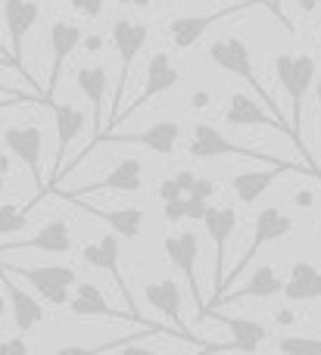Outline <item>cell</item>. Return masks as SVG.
Listing matches in <instances>:
<instances>
[{
	"mask_svg": "<svg viewBox=\"0 0 321 355\" xmlns=\"http://www.w3.org/2000/svg\"><path fill=\"white\" fill-rule=\"evenodd\" d=\"M37 202L31 200L28 206H19V202H0V234H12V231H22L25 221H28L31 209Z\"/></svg>",
	"mask_w": 321,
	"mask_h": 355,
	"instance_id": "cell-29",
	"label": "cell"
},
{
	"mask_svg": "<svg viewBox=\"0 0 321 355\" xmlns=\"http://www.w3.org/2000/svg\"><path fill=\"white\" fill-rule=\"evenodd\" d=\"M300 6H303V12H312L318 6V0H300Z\"/></svg>",
	"mask_w": 321,
	"mask_h": 355,
	"instance_id": "cell-46",
	"label": "cell"
},
{
	"mask_svg": "<svg viewBox=\"0 0 321 355\" xmlns=\"http://www.w3.org/2000/svg\"><path fill=\"white\" fill-rule=\"evenodd\" d=\"M284 287H287V281L278 275V271H275V265H259V268L250 275V281L243 284L241 290H234V293H225L212 309L231 306V302H241V300H275V296L284 293ZM212 309H206V312H212Z\"/></svg>",
	"mask_w": 321,
	"mask_h": 355,
	"instance_id": "cell-23",
	"label": "cell"
},
{
	"mask_svg": "<svg viewBox=\"0 0 321 355\" xmlns=\"http://www.w3.org/2000/svg\"><path fill=\"white\" fill-rule=\"evenodd\" d=\"M290 231H293V218L287 212H281L278 206H266V209H262V212L256 215V221H253V243L243 250V256L237 259V265L228 271V275H225V287H231V284H234L237 277L250 268V262H253V259L262 252V246H268V243H275V240L287 237Z\"/></svg>",
	"mask_w": 321,
	"mask_h": 355,
	"instance_id": "cell-5",
	"label": "cell"
},
{
	"mask_svg": "<svg viewBox=\"0 0 321 355\" xmlns=\"http://www.w3.org/2000/svg\"><path fill=\"white\" fill-rule=\"evenodd\" d=\"M75 209H85L87 215H94V218L106 221V225L112 227V234H119V237L125 240H135L137 234H141L144 227V209L137 206H128V209H100L94 206V202H85V200H69Z\"/></svg>",
	"mask_w": 321,
	"mask_h": 355,
	"instance_id": "cell-24",
	"label": "cell"
},
{
	"mask_svg": "<svg viewBox=\"0 0 321 355\" xmlns=\"http://www.w3.org/2000/svg\"><path fill=\"white\" fill-rule=\"evenodd\" d=\"M162 215H166L168 225H178V221H187V212H184V196L162 202Z\"/></svg>",
	"mask_w": 321,
	"mask_h": 355,
	"instance_id": "cell-31",
	"label": "cell"
},
{
	"mask_svg": "<svg viewBox=\"0 0 321 355\" xmlns=\"http://www.w3.org/2000/svg\"><path fill=\"white\" fill-rule=\"evenodd\" d=\"M197 178L200 175H193V172H178V175H168V178H162V184H159V200L162 202H168V200H178V196H191V190H193V184H197Z\"/></svg>",
	"mask_w": 321,
	"mask_h": 355,
	"instance_id": "cell-28",
	"label": "cell"
},
{
	"mask_svg": "<svg viewBox=\"0 0 321 355\" xmlns=\"http://www.w3.org/2000/svg\"><path fill=\"white\" fill-rule=\"evenodd\" d=\"M3 147L10 156H16L25 168L31 172L37 184V196L35 202H41L47 196V178H44L41 159H44V131L37 125H12L3 131Z\"/></svg>",
	"mask_w": 321,
	"mask_h": 355,
	"instance_id": "cell-6",
	"label": "cell"
},
{
	"mask_svg": "<svg viewBox=\"0 0 321 355\" xmlns=\"http://www.w3.org/2000/svg\"><path fill=\"white\" fill-rule=\"evenodd\" d=\"M144 187V162L137 156H128V159L116 162L100 181L87 184V187H78V190H60L56 187L53 193L60 200H85V196H94L100 190H119V193H137Z\"/></svg>",
	"mask_w": 321,
	"mask_h": 355,
	"instance_id": "cell-10",
	"label": "cell"
},
{
	"mask_svg": "<svg viewBox=\"0 0 321 355\" xmlns=\"http://www.w3.org/2000/svg\"><path fill=\"white\" fill-rule=\"evenodd\" d=\"M0 284L6 290V300H10V312H12V324L19 334H31L37 324L44 321V302L35 293H25L16 281L10 277V271L0 265Z\"/></svg>",
	"mask_w": 321,
	"mask_h": 355,
	"instance_id": "cell-22",
	"label": "cell"
},
{
	"mask_svg": "<svg viewBox=\"0 0 321 355\" xmlns=\"http://www.w3.org/2000/svg\"><path fill=\"white\" fill-rule=\"evenodd\" d=\"M187 153L193 159H216V156H241V159H259V162H268V166H281L284 159L272 153H256V150L243 147V144H234L231 137H225L216 125H206V122H197L191 131V144H187Z\"/></svg>",
	"mask_w": 321,
	"mask_h": 355,
	"instance_id": "cell-7",
	"label": "cell"
},
{
	"mask_svg": "<svg viewBox=\"0 0 321 355\" xmlns=\"http://www.w3.org/2000/svg\"><path fill=\"white\" fill-rule=\"evenodd\" d=\"M0 355H28V343L22 337L0 340Z\"/></svg>",
	"mask_w": 321,
	"mask_h": 355,
	"instance_id": "cell-35",
	"label": "cell"
},
{
	"mask_svg": "<svg viewBox=\"0 0 321 355\" xmlns=\"http://www.w3.org/2000/svg\"><path fill=\"white\" fill-rule=\"evenodd\" d=\"M6 172H10V153H0V175L6 178Z\"/></svg>",
	"mask_w": 321,
	"mask_h": 355,
	"instance_id": "cell-44",
	"label": "cell"
},
{
	"mask_svg": "<svg viewBox=\"0 0 321 355\" xmlns=\"http://www.w3.org/2000/svg\"><path fill=\"white\" fill-rule=\"evenodd\" d=\"M203 225H206V234H209V240H212V250H216V265H212V300L206 302V309H212L225 296V246H228L231 234H234V227H237V212L231 206H209ZM200 318H203V315H200Z\"/></svg>",
	"mask_w": 321,
	"mask_h": 355,
	"instance_id": "cell-8",
	"label": "cell"
},
{
	"mask_svg": "<svg viewBox=\"0 0 321 355\" xmlns=\"http://www.w3.org/2000/svg\"><path fill=\"white\" fill-rule=\"evenodd\" d=\"M69 312L78 315V318H122V321H135V324H141V327L153 324V321H147V318H137L128 309H112L110 302H106L103 290L94 287V284H85V281H78V287L72 290Z\"/></svg>",
	"mask_w": 321,
	"mask_h": 355,
	"instance_id": "cell-16",
	"label": "cell"
},
{
	"mask_svg": "<svg viewBox=\"0 0 321 355\" xmlns=\"http://www.w3.org/2000/svg\"><path fill=\"white\" fill-rule=\"evenodd\" d=\"M6 302H10V300H6V293L0 290V318H3V312H6Z\"/></svg>",
	"mask_w": 321,
	"mask_h": 355,
	"instance_id": "cell-47",
	"label": "cell"
},
{
	"mask_svg": "<svg viewBox=\"0 0 321 355\" xmlns=\"http://www.w3.org/2000/svg\"><path fill=\"white\" fill-rule=\"evenodd\" d=\"M116 3H122V6H137V10H147L153 0H116Z\"/></svg>",
	"mask_w": 321,
	"mask_h": 355,
	"instance_id": "cell-43",
	"label": "cell"
},
{
	"mask_svg": "<svg viewBox=\"0 0 321 355\" xmlns=\"http://www.w3.org/2000/svg\"><path fill=\"white\" fill-rule=\"evenodd\" d=\"M122 355H159V352H153V349H147V346H141V343H131V346H125Z\"/></svg>",
	"mask_w": 321,
	"mask_h": 355,
	"instance_id": "cell-40",
	"label": "cell"
},
{
	"mask_svg": "<svg viewBox=\"0 0 321 355\" xmlns=\"http://www.w3.org/2000/svg\"><path fill=\"white\" fill-rule=\"evenodd\" d=\"M3 187H6V178H3V175H0V193H3Z\"/></svg>",
	"mask_w": 321,
	"mask_h": 355,
	"instance_id": "cell-50",
	"label": "cell"
},
{
	"mask_svg": "<svg viewBox=\"0 0 321 355\" xmlns=\"http://www.w3.org/2000/svg\"><path fill=\"white\" fill-rule=\"evenodd\" d=\"M147 41H150V25L135 22V19H116V22H112V47H116V53H119V81H116V94H112V112H110V119H106V131L119 128L125 85H128L131 66H135L137 53L144 50Z\"/></svg>",
	"mask_w": 321,
	"mask_h": 355,
	"instance_id": "cell-2",
	"label": "cell"
},
{
	"mask_svg": "<svg viewBox=\"0 0 321 355\" xmlns=\"http://www.w3.org/2000/svg\"><path fill=\"white\" fill-rule=\"evenodd\" d=\"M197 355H212V352H209V343H206V352H197Z\"/></svg>",
	"mask_w": 321,
	"mask_h": 355,
	"instance_id": "cell-51",
	"label": "cell"
},
{
	"mask_svg": "<svg viewBox=\"0 0 321 355\" xmlns=\"http://www.w3.org/2000/svg\"><path fill=\"white\" fill-rule=\"evenodd\" d=\"M150 337H181L175 327H162V324H147L141 327L137 334H125V337H116V340H106V343H97V346H60L53 355H106L112 349H125L131 343H141V340H150ZM184 340V337H181Z\"/></svg>",
	"mask_w": 321,
	"mask_h": 355,
	"instance_id": "cell-26",
	"label": "cell"
},
{
	"mask_svg": "<svg viewBox=\"0 0 321 355\" xmlns=\"http://www.w3.org/2000/svg\"><path fill=\"white\" fill-rule=\"evenodd\" d=\"M69 3H72V10H75V12H81V16L97 19V16H103L106 0H69Z\"/></svg>",
	"mask_w": 321,
	"mask_h": 355,
	"instance_id": "cell-32",
	"label": "cell"
},
{
	"mask_svg": "<svg viewBox=\"0 0 321 355\" xmlns=\"http://www.w3.org/2000/svg\"><path fill=\"white\" fill-rule=\"evenodd\" d=\"M206 106H209V94L206 91H197L191 97V110H206Z\"/></svg>",
	"mask_w": 321,
	"mask_h": 355,
	"instance_id": "cell-39",
	"label": "cell"
},
{
	"mask_svg": "<svg viewBox=\"0 0 321 355\" xmlns=\"http://www.w3.org/2000/svg\"><path fill=\"white\" fill-rule=\"evenodd\" d=\"M47 44H50V56H53V62H50V78H47V87H44V97H47V103H50L56 85H60L62 66H66V60L78 50V44H81V28L75 22L56 19L47 31Z\"/></svg>",
	"mask_w": 321,
	"mask_h": 355,
	"instance_id": "cell-15",
	"label": "cell"
},
{
	"mask_svg": "<svg viewBox=\"0 0 321 355\" xmlns=\"http://www.w3.org/2000/svg\"><path fill=\"white\" fill-rule=\"evenodd\" d=\"M72 231H69L66 221L53 218V221H44L37 227V234L25 240H12V243H0V256L3 252H25V250H37V252H50V256H62V252L72 250Z\"/></svg>",
	"mask_w": 321,
	"mask_h": 355,
	"instance_id": "cell-19",
	"label": "cell"
},
{
	"mask_svg": "<svg viewBox=\"0 0 321 355\" xmlns=\"http://www.w3.org/2000/svg\"><path fill=\"white\" fill-rule=\"evenodd\" d=\"M178 85H181L178 66L172 62V56H168V53L156 50V53L150 56V62H147V72H144V87H141V94L131 100V106H125L122 116L128 119L131 112H137L141 106H147V100L159 97V94H168L172 87H178ZM122 116H119V122H122Z\"/></svg>",
	"mask_w": 321,
	"mask_h": 355,
	"instance_id": "cell-13",
	"label": "cell"
},
{
	"mask_svg": "<svg viewBox=\"0 0 321 355\" xmlns=\"http://www.w3.org/2000/svg\"><path fill=\"white\" fill-rule=\"evenodd\" d=\"M203 318H216L222 327H228L231 343H234L237 352L256 355V352H259V346L266 343V337H268V327L259 324V321H253V318H231V315H218L216 309H212V312H206Z\"/></svg>",
	"mask_w": 321,
	"mask_h": 355,
	"instance_id": "cell-25",
	"label": "cell"
},
{
	"mask_svg": "<svg viewBox=\"0 0 321 355\" xmlns=\"http://www.w3.org/2000/svg\"><path fill=\"white\" fill-rule=\"evenodd\" d=\"M293 202H297L300 209H309L312 202H315V196H312V190H297V193H293Z\"/></svg>",
	"mask_w": 321,
	"mask_h": 355,
	"instance_id": "cell-37",
	"label": "cell"
},
{
	"mask_svg": "<svg viewBox=\"0 0 321 355\" xmlns=\"http://www.w3.org/2000/svg\"><path fill=\"white\" fill-rule=\"evenodd\" d=\"M284 300L300 306V302H315L321 300V268H315L312 262H297L290 268L284 287Z\"/></svg>",
	"mask_w": 321,
	"mask_h": 355,
	"instance_id": "cell-27",
	"label": "cell"
},
{
	"mask_svg": "<svg viewBox=\"0 0 321 355\" xmlns=\"http://www.w3.org/2000/svg\"><path fill=\"white\" fill-rule=\"evenodd\" d=\"M81 259H85V262L91 265V268L106 271V275L112 277V284H116V290L122 293L125 309H128V312H135L137 318H144V315L137 312V302H135V296H131L128 281L122 277V268H119V259H122L119 234H103V237L94 240V243H85V246H81Z\"/></svg>",
	"mask_w": 321,
	"mask_h": 355,
	"instance_id": "cell-9",
	"label": "cell"
},
{
	"mask_svg": "<svg viewBox=\"0 0 321 355\" xmlns=\"http://www.w3.org/2000/svg\"><path fill=\"white\" fill-rule=\"evenodd\" d=\"M0 69H16L19 75H25V78H28V72H25L22 66H16V62H12V56H0Z\"/></svg>",
	"mask_w": 321,
	"mask_h": 355,
	"instance_id": "cell-42",
	"label": "cell"
},
{
	"mask_svg": "<svg viewBox=\"0 0 321 355\" xmlns=\"http://www.w3.org/2000/svg\"><path fill=\"white\" fill-rule=\"evenodd\" d=\"M275 75H278L287 100H290V128H293V135H300L306 97H309V91L318 81V66L309 53H278L275 56Z\"/></svg>",
	"mask_w": 321,
	"mask_h": 355,
	"instance_id": "cell-1",
	"label": "cell"
},
{
	"mask_svg": "<svg viewBox=\"0 0 321 355\" xmlns=\"http://www.w3.org/2000/svg\"><path fill=\"white\" fill-rule=\"evenodd\" d=\"M259 3V0H237V3L225 6V10H216V12H206V16H181V19H172L168 22V37H172V44L178 50H187L193 47V44L200 41V37L206 35V28L216 22H222V19L234 16L237 10H247V6Z\"/></svg>",
	"mask_w": 321,
	"mask_h": 355,
	"instance_id": "cell-17",
	"label": "cell"
},
{
	"mask_svg": "<svg viewBox=\"0 0 321 355\" xmlns=\"http://www.w3.org/2000/svg\"><path fill=\"white\" fill-rule=\"evenodd\" d=\"M85 44H87V50H97V47H103V41H100V37H97V35H94V37H87V41H85Z\"/></svg>",
	"mask_w": 321,
	"mask_h": 355,
	"instance_id": "cell-45",
	"label": "cell"
},
{
	"mask_svg": "<svg viewBox=\"0 0 321 355\" xmlns=\"http://www.w3.org/2000/svg\"><path fill=\"white\" fill-rule=\"evenodd\" d=\"M97 144H141V147H150L159 156H172L181 144V122H175V119H162V122H153L150 128L137 131V135L103 131Z\"/></svg>",
	"mask_w": 321,
	"mask_h": 355,
	"instance_id": "cell-14",
	"label": "cell"
},
{
	"mask_svg": "<svg viewBox=\"0 0 321 355\" xmlns=\"http://www.w3.org/2000/svg\"><path fill=\"white\" fill-rule=\"evenodd\" d=\"M281 355H321V340L315 337H281Z\"/></svg>",
	"mask_w": 321,
	"mask_h": 355,
	"instance_id": "cell-30",
	"label": "cell"
},
{
	"mask_svg": "<svg viewBox=\"0 0 321 355\" xmlns=\"http://www.w3.org/2000/svg\"><path fill=\"white\" fill-rule=\"evenodd\" d=\"M47 106L53 110V119H56V159H53V168H50V184H47V193H50V190L56 187V181H60V175L66 172L69 147H72L75 137L85 131L87 116L75 103H53V100H50Z\"/></svg>",
	"mask_w": 321,
	"mask_h": 355,
	"instance_id": "cell-11",
	"label": "cell"
},
{
	"mask_svg": "<svg viewBox=\"0 0 321 355\" xmlns=\"http://www.w3.org/2000/svg\"><path fill=\"white\" fill-rule=\"evenodd\" d=\"M268 10L275 12V19H278V22L284 25V28H293V25H290V19H287V16H284V10H281V0H272V6H268Z\"/></svg>",
	"mask_w": 321,
	"mask_h": 355,
	"instance_id": "cell-38",
	"label": "cell"
},
{
	"mask_svg": "<svg viewBox=\"0 0 321 355\" xmlns=\"http://www.w3.org/2000/svg\"><path fill=\"white\" fill-rule=\"evenodd\" d=\"M287 172H300V175H312L309 168H300L293 166V162H281V166H268V168H250V172H237L231 178V190H234L237 202H243V206H253L256 200H259L262 193H266L268 187H272L275 181H278L281 175Z\"/></svg>",
	"mask_w": 321,
	"mask_h": 355,
	"instance_id": "cell-20",
	"label": "cell"
},
{
	"mask_svg": "<svg viewBox=\"0 0 321 355\" xmlns=\"http://www.w3.org/2000/svg\"><path fill=\"white\" fill-rule=\"evenodd\" d=\"M19 100H0V110H6V106H16Z\"/></svg>",
	"mask_w": 321,
	"mask_h": 355,
	"instance_id": "cell-49",
	"label": "cell"
},
{
	"mask_svg": "<svg viewBox=\"0 0 321 355\" xmlns=\"http://www.w3.org/2000/svg\"><path fill=\"white\" fill-rule=\"evenodd\" d=\"M191 3H193V0H191ZM259 3H266V6H272V0H259Z\"/></svg>",
	"mask_w": 321,
	"mask_h": 355,
	"instance_id": "cell-52",
	"label": "cell"
},
{
	"mask_svg": "<svg viewBox=\"0 0 321 355\" xmlns=\"http://www.w3.org/2000/svg\"><path fill=\"white\" fill-rule=\"evenodd\" d=\"M0 53H6V50H3V44H0ZM6 56H10V53H6ZM12 62H16V60H12Z\"/></svg>",
	"mask_w": 321,
	"mask_h": 355,
	"instance_id": "cell-53",
	"label": "cell"
},
{
	"mask_svg": "<svg viewBox=\"0 0 321 355\" xmlns=\"http://www.w3.org/2000/svg\"><path fill=\"white\" fill-rule=\"evenodd\" d=\"M212 193H216V184H212L209 178L200 175V178H197V184H193V190H191V196H197V200H206V202H209V200H212Z\"/></svg>",
	"mask_w": 321,
	"mask_h": 355,
	"instance_id": "cell-36",
	"label": "cell"
},
{
	"mask_svg": "<svg viewBox=\"0 0 321 355\" xmlns=\"http://www.w3.org/2000/svg\"><path fill=\"white\" fill-rule=\"evenodd\" d=\"M318 181H321V178H318Z\"/></svg>",
	"mask_w": 321,
	"mask_h": 355,
	"instance_id": "cell-54",
	"label": "cell"
},
{
	"mask_svg": "<svg viewBox=\"0 0 321 355\" xmlns=\"http://www.w3.org/2000/svg\"><path fill=\"white\" fill-rule=\"evenodd\" d=\"M162 250H166V259L175 265V268L184 275L187 287H191V296L197 302V318L203 315L206 302L200 296V284H197V259H200V240L193 231H184V234H166L162 240Z\"/></svg>",
	"mask_w": 321,
	"mask_h": 355,
	"instance_id": "cell-12",
	"label": "cell"
},
{
	"mask_svg": "<svg viewBox=\"0 0 321 355\" xmlns=\"http://www.w3.org/2000/svg\"><path fill=\"white\" fill-rule=\"evenodd\" d=\"M144 300H147L159 315H166V318L175 324V331H178L181 337L187 340V343L206 346L203 340L193 337V334L187 331L184 315H181V287L172 281V277H162V281H156V284H147V287H144Z\"/></svg>",
	"mask_w": 321,
	"mask_h": 355,
	"instance_id": "cell-18",
	"label": "cell"
},
{
	"mask_svg": "<svg viewBox=\"0 0 321 355\" xmlns=\"http://www.w3.org/2000/svg\"><path fill=\"white\" fill-rule=\"evenodd\" d=\"M37 19H41V6L35 0H3V25L10 35V56L16 60V66H22L25 35L37 25Z\"/></svg>",
	"mask_w": 321,
	"mask_h": 355,
	"instance_id": "cell-21",
	"label": "cell"
},
{
	"mask_svg": "<svg viewBox=\"0 0 321 355\" xmlns=\"http://www.w3.org/2000/svg\"><path fill=\"white\" fill-rule=\"evenodd\" d=\"M184 212H187V221H203L206 212H209V202L197 200V196H184Z\"/></svg>",
	"mask_w": 321,
	"mask_h": 355,
	"instance_id": "cell-33",
	"label": "cell"
},
{
	"mask_svg": "<svg viewBox=\"0 0 321 355\" xmlns=\"http://www.w3.org/2000/svg\"><path fill=\"white\" fill-rule=\"evenodd\" d=\"M0 265H3L10 275H19L25 277V281L31 284V290L37 293V300L47 302V306L60 309V306H69V300H72V290L78 287V275H75V268H69V265H41V268H16V265H6L3 259H0Z\"/></svg>",
	"mask_w": 321,
	"mask_h": 355,
	"instance_id": "cell-4",
	"label": "cell"
},
{
	"mask_svg": "<svg viewBox=\"0 0 321 355\" xmlns=\"http://www.w3.org/2000/svg\"><path fill=\"white\" fill-rule=\"evenodd\" d=\"M209 60L216 62L222 72H231V75H237L241 81H247L250 87H253V94L259 97V103L266 106L268 112H272L275 119H281V122H287L284 116H281V110H278V103L272 100V94L262 87V81H259V75H256V62H253V53H250V47L241 41V37H218V41H212L209 44ZM290 125V122H287Z\"/></svg>",
	"mask_w": 321,
	"mask_h": 355,
	"instance_id": "cell-3",
	"label": "cell"
},
{
	"mask_svg": "<svg viewBox=\"0 0 321 355\" xmlns=\"http://www.w3.org/2000/svg\"><path fill=\"white\" fill-rule=\"evenodd\" d=\"M275 321H278V324H293V321H297V315H293L290 309H281V312L275 315Z\"/></svg>",
	"mask_w": 321,
	"mask_h": 355,
	"instance_id": "cell-41",
	"label": "cell"
},
{
	"mask_svg": "<svg viewBox=\"0 0 321 355\" xmlns=\"http://www.w3.org/2000/svg\"><path fill=\"white\" fill-rule=\"evenodd\" d=\"M0 100H19V103H44V97H37V94L16 91V87L3 85V81H0Z\"/></svg>",
	"mask_w": 321,
	"mask_h": 355,
	"instance_id": "cell-34",
	"label": "cell"
},
{
	"mask_svg": "<svg viewBox=\"0 0 321 355\" xmlns=\"http://www.w3.org/2000/svg\"><path fill=\"white\" fill-rule=\"evenodd\" d=\"M315 103H318V110H321V78L315 81Z\"/></svg>",
	"mask_w": 321,
	"mask_h": 355,
	"instance_id": "cell-48",
	"label": "cell"
}]
</instances>
